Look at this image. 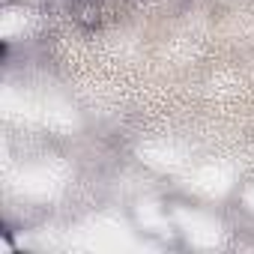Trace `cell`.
<instances>
[{
    "mask_svg": "<svg viewBox=\"0 0 254 254\" xmlns=\"http://www.w3.org/2000/svg\"><path fill=\"white\" fill-rule=\"evenodd\" d=\"M72 15H75V21L84 24V27H96V24H99V6H96V3H75Z\"/></svg>",
    "mask_w": 254,
    "mask_h": 254,
    "instance_id": "6da1fadb",
    "label": "cell"
}]
</instances>
